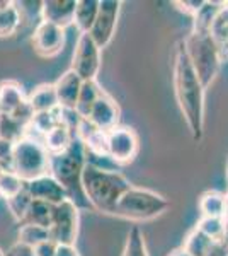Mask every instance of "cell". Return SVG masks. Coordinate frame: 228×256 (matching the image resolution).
<instances>
[{
    "label": "cell",
    "mask_w": 228,
    "mask_h": 256,
    "mask_svg": "<svg viewBox=\"0 0 228 256\" xmlns=\"http://www.w3.org/2000/svg\"><path fill=\"white\" fill-rule=\"evenodd\" d=\"M172 84L177 106L194 142L205 137V94L206 88L191 65L184 40H179L172 50Z\"/></svg>",
    "instance_id": "6da1fadb"
},
{
    "label": "cell",
    "mask_w": 228,
    "mask_h": 256,
    "mask_svg": "<svg viewBox=\"0 0 228 256\" xmlns=\"http://www.w3.org/2000/svg\"><path fill=\"white\" fill-rule=\"evenodd\" d=\"M80 186L87 202L97 212L113 216L118 202L133 184L121 172L101 168L94 162H87L82 171Z\"/></svg>",
    "instance_id": "7a4b0ae2"
},
{
    "label": "cell",
    "mask_w": 228,
    "mask_h": 256,
    "mask_svg": "<svg viewBox=\"0 0 228 256\" xmlns=\"http://www.w3.org/2000/svg\"><path fill=\"white\" fill-rule=\"evenodd\" d=\"M169 200L148 188L131 186L116 205L113 216L131 222H147L167 212Z\"/></svg>",
    "instance_id": "3957f363"
},
{
    "label": "cell",
    "mask_w": 228,
    "mask_h": 256,
    "mask_svg": "<svg viewBox=\"0 0 228 256\" xmlns=\"http://www.w3.org/2000/svg\"><path fill=\"white\" fill-rule=\"evenodd\" d=\"M184 44L191 60V65L196 70L203 86L208 89L215 82V79H217L220 67L223 64L213 36H211V32L191 31V34L184 38Z\"/></svg>",
    "instance_id": "277c9868"
},
{
    "label": "cell",
    "mask_w": 228,
    "mask_h": 256,
    "mask_svg": "<svg viewBox=\"0 0 228 256\" xmlns=\"http://www.w3.org/2000/svg\"><path fill=\"white\" fill-rule=\"evenodd\" d=\"M49 162H51V156L46 150V147L43 146L41 138H36L27 134V137L15 144L12 171L24 183H31L41 176L49 174Z\"/></svg>",
    "instance_id": "5b68a950"
},
{
    "label": "cell",
    "mask_w": 228,
    "mask_h": 256,
    "mask_svg": "<svg viewBox=\"0 0 228 256\" xmlns=\"http://www.w3.org/2000/svg\"><path fill=\"white\" fill-rule=\"evenodd\" d=\"M87 150L84 144L78 138L73 140V144L61 154L51 156L49 162V174H51L58 183H61L67 188L68 193H72L77 186H80L82 171H84L87 160ZM82 188V186H80Z\"/></svg>",
    "instance_id": "8992f818"
},
{
    "label": "cell",
    "mask_w": 228,
    "mask_h": 256,
    "mask_svg": "<svg viewBox=\"0 0 228 256\" xmlns=\"http://www.w3.org/2000/svg\"><path fill=\"white\" fill-rule=\"evenodd\" d=\"M78 224H80L78 207L72 198H67L65 202L55 205L51 227H49L51 241L61 246H75L78 238Z\"/></svg>",
    "instance_id": "52a82bcc"
},
{
    "label": "cell",
    "mask_w": 228,
    "mask_h": 256,
    "mask_svg": "<svg viewBox=\"0 0 228 256\" xmlns=\"http://www.w3.org/2000/svg\"><path fill=\"white\" fill-rule=\"evenodd\" d=\"M70 68L84 82L97 80L99 70H101V48L95 44L89 32L78 36Z\"/></svg>",
    "instance_id": "ba28073f"
},
{
    "label": "cell",
    "mask_w": 228,
    "mask_h": 256,
    "mask_svg": "<svg viewBox=\"0 0 228 256\" xmlns=\"http://www.w3.org/2000/svg\"><path fill=\"white\" fill-rule=\"evenodd\" d=\"M140 152V138L130 126H116L107 137V159L119 166L131 164Z\"/></svg>",
    "instance_id": "9c48e42d"
},
{
    "label": "cell",
    "mask_w": 228,
    "mask_h": 256,
    "mask_svg": "<svg viewBox=\"0 0 228 256\" xmlns=\"http://www.w3.org/2000/svg\"><path fill=\"white\" fill-rule=\"evenodd\" d=\"M121 6H123L121 0H101L97 19H95L92 30L89 32L92 36V40L95 41V44L101 50L106 48L114 38Z\"/></svg>",
    "instance_id": "30bf717a"
},
{
    "label": "cell",
    "mask_w": 228,
    "mask_h": 256,
    "mask_svg": "<svg viewBox=\"0 0 228 256\" xmlns=\"http://www.w3.org/2000/svg\"><path fill=\"white\" fill-rule=\"evenodd\" d=\"M32 48L43 58H51L65 46V30L55 26V24L39 20L32 34Z\"/></svg>",
    "instance_id": "8fae6325"
},
{
    "label": "cell",
    "mask_w": 228,
    "mask_h": 256,
    "mask_svg": "<svg viewBox=\"0 0 228 256\" xmlns=\"http://www.w3.org/2000/svg\"><path fill=\"white\" fill-rule=\"evenodd\" d=\"M119 118H121V110H119L118 102L107 92H102V96L97 99V102L94 104V108L90 110V114L87 118V122L90 125H94L97 130L107 132L114 130L116 126H119Z\"/></svg>",
    "instance_id": "7c38bea8"
},
{
    "label": "cell",
    "mask_w": 228,
    "mask_h": 256,
    "mask_svg": "<svg viewBox=\"0 0 228 256\" xmlns=\"http://www.w3.org/2000/svg\"><path fill=\"white\" fill-rule=\"evenodd\" d=\"M26 188L29 195L32 196V200H41L51 205H58L67 200V198H70L67 188L61 183H58L51 174L41 176L38 180L31 181V183L26 184Z\"/></svg>",
    "instance_id": "4fadbf2b"
},
{
    "label": "cell",
    "mask_w": 228,
    "mask_h": 256,
    "mask_svg": "<svg viewBox=\"0 0 228 256\" xmlns=\"http://www.w3.org/2000/svg\"><path fill=\"white\" fill-rule=\"evenodd\" d=\"M82 86H84V80L72 68H68L67 72L58 77V80L55 82V89L61 110L68 111V113H75Z\"/></svg>",
    "instance_id": "5bb4252c"
},
{
    "label": "cell",
    "mask_w": 228,
    "mask_h": 256,
    "mask_svg": "<svg viewBox=\"0 0 228 256\" xmlns=\"http://www.w3.org/2000/svg\"><path fill=\"white\" fill-rule=\"evenodd\" d=\"M75 10L77 0H44L41 20L65 30L75 24Z\"/></svg>",
    "instance_id": "9a60e30c"
},
{
    "label": "cell",
    "mask_w": 228,
    "mask_h": 256,
    "mask_svg": "<svg viewBox=\"0 0 228 256\" xmlns=\"http://www.w3.org/2000/svg\"><path fill=\"white\" fill-rule=\"evenodd\" d=\"M75 138H77V135H75V132H73L72 123H70L67 118H63L55 128H51L46 135H43L41 142L46 147L49 156H56L67 150Z\"/></svg>",
    "instance_id": "2e32d148"
},
{
    "label": "cell",
    "mask_w": 228,
    "mask_h": 256,
    "mask_svg": "<svg viewBox=\"0 0 228 256\" xmlns=\"http://www.w3.org/2000/svg\"><path fill=\"white\" fill-rule=\"evenodd\" d=\"M27 101L31 104L32 111H34V114L51 113V111H56L60 108L55 84H39L38 88L31 90V94L27 96Z\"/></svg>",
    "instance_id": "e0dca14e"
},
{
    "label": "cell",
    "mask_w": 228,
    "mask_h": 256,
    "mask_svg": "<svg viewBox=\"0 0 228 256\" xmlns=\"http://www.w3.org/2000/svg\"><path fill=\"white\" fill-rule=\"evenodd\" d=\"M27 104L22 88L14 80H5L0 84V113L15 114L22 106Z\"/></svg>",
    "instance_id": "ac0fdd59"
},
{
    "label": "cell",
    "mask_w": 228,
    "mask_h": 256,
    "mask_svg": "<svg viewBox=\"0 0 228 256\" xmlns=\"http://www.w3.org/2000/svg\"><path fill=\"white\" fill-rule=\"evenodd\" d=\"M227 205L228 196L227 193L218 192V190H208L198 200V208L201 212V217H227Z\"/></svg>",
    "instance_id": "d6986e66"
},
{
    "label": "cell",
    "mask_w": 228,
    "mask_h": 256,
    "mask_svg": "<svg viewBox=\"0 0 228 256\" xmlns=\"http://www.w3.org/2000/svg\"><path fill=\"white\" fill-rule=\"evenodd\" d=\"M225 2H205L200 12L193 18V31L194 32H211L218 16L225 9Z\"/></svg>",
    "instance_id": "ffe728a7"
},
{
    "label": "cell",
    "mask_w": 228,
    "mask_h": 256,
    "mask_svg": "<svg viewBox=\"0 0 228 256\" xmlns=\"http://www.w3.org/2000/svg\"><path fill=\"white\" fill-rule=\"evenodd\" d=\"M99 6H101V0H77L75 28L80 34L90 32L92 30L99 14Z\"/></svg>",
    "instance_id": "44dd1931"
},
{
    "label": "cell",
    "mask_w": 228,
    "mask_h": 256,
    "mask_svg": "<svg viewBox=\"0 0 228 256\" xmlns=\"http://www.w3.org/2000/svg\"><path fill=\"white\" fill-rule=\"evenodd\" d=\"M104 90L101 89V86L97 84V80H87L82 86L80 96H78L77 101V108H75V114L80 120H87L90 114V110L94 108V104L97 102V99L102 96Z\"/></svg>",
    "instance_id": "7402d4cb"
},
{
    "label": "cell",
    "mask_w": 228,
    "mask_h": 256,
    "mask_svg": "<svg viewBox=\"0 0 228 256\" xmlns=\"http://www.w3.org/2000/svg\"><path fill=\"white\" fill-rule=\"evenodd\" d=\"M29 134V125L22 123L12 114L0 113V140L17 144Z\"/></svg>",
    "instance_id": "603a6c76"
},
{
    "label": "cell",
    "mask_w": 228,
    "mask_h": 256,
    "mask_svg": "<svg viewBox=\"0 0 228 256\" xmlns=\"http://www.w3.org/2000/svg\"><path fill=\"white\" fill-rule=\"evenodd\" d=\"M215 241H218V239H211L206 234H203L198 227H194L188 232L181 248L191 256H210Z\"/></svg>",
    "instance_id": "cb8c5ba5"
},
{
    "label": "cell",
    "mask_w": 228,
    "mask_h": 256,
    "mask_svg": "<svg viewBox=\"0 0 228 256\" xmlns=\"http://www.w3.org/2000/svg\"><path fill=\"white\" fill-rule=\"evenodd\" d=\"M53 212H55V205L41 200H32L31 207H29L26 217L20 224H34L49 229L53 220Z\"/></svg>",
    "instance_id": "d4e9b609"
},
{
    "label": "cell",
    "mask_w": 228,
    "mask_h": 256,
    "mask_svg": "<svg viewBox=\"0 0 228 256\" xmlns=\"http://www.w3.org/2000/svg\"><path fill=\"white\" fill-rule=\"evenodd\" d=\"M49 239H51V234H49V229H46V227L34 224H20L19 227L17 241L31 248H36L41 242L49 241Z\"/></svg>",
    "instance_id": "484cf974"
},
{
    "label": "cell",
    "mask_w": 228,
    "mask_h": 256,
    "mask_svg": "<svg viewBox=\"0 0 228 256\" xmlns=\"http://www.w3.org/2000/svg\"><path fill=\"white\" fill-rule=\"evenodd\" d=\"M22 18L20 12L15 6V2H12L9 7L0 9V38H9L19 30Z\"/></svg>",
    "instance_id": "4316f807"
},
{
    "label": "cell",
    "mask_w": 228,
    "mask_h": 256,
    "mask_svg": "<svg viewBox=\"0 0 228 256\" xmlns=\"http://www.w3.org/2000/svg\"><path fill=\"white\" fill-rule=\"evenodd\" d=\"M121 256H150L147 241H145V236L138 226L131 227L130 232H128Z\"/></svg>",
    "instance_id": "83f0119b"
},
{
    "label": "cell",
    "mask_w": 228,
    "mask_h": 256,
    "mask_svg": "<svg viewBox=\"0 0 228 256\" xmlns=\"http://www.w3.org/2000/svg\"><path fill=\"white\" fill-rule=\"evenodd\" d=\"M26 184L27 183H24L14 171H5L0 176V196L3 200H9V198L19 195L26 188Z\"/></svg>",
    "instance_id": "f1b7e54d"
},
{
    "label": "cell",
    "mask_w": 228,
    "mask_h": 256,
    "mask_svg": "<svg viewBox=\"0 0 228 256\" xmlns=\"http://www.w3.org/2000/svg\"><path fill=\"white\" fill-rule=\"evenodd\" d=\"M198 229L203 234H206L211 239H225V230H227V218H218V217H201L196 224Z\"/></svg>",
    "instance_id": "f546056e"
},
{
    "label": "cell",
    "mask_w": 228,
    "mask_h": 256,
    "mask_svg": "<svg viewBox=\"0 0 228 256\" xmlns=\"http://www.w3.org/2000/svg\"><path fill=\"white\" fill-rule=\"evenodd\" d=\"M5 204H7V208L10 210L12 217H14L15 220L22 222L24 217H26L29 207H31V204H32V196L29 195L27 188H24L19 195H15V196L9 198V200H5Z\"/></svg>",
    "instance_id": "4dcf8cb0"
},
{
    "label": "cell",
    "mask_w": 228,
    "mask_h": 256,
    "mask_svg": "<svg viewBox=\"0 0 228 256\" xmlns=\"http://www.w3.org/2000/svg\"><path fill=\"white\" fill-rule=\"evenodd\" d=\"M15 6H17L22 20H32L34 18L41 19L43 2H15Z\"/></svg>",
    "instance_id": "1f68e13d"
},
{
    "label": "cell",
    "mask_w": 228,
    "mask_h": 256,
    "mask_svg": "<svg viewBox=\"0 0 228 256\" xmlns=\"http://www.w3.org/2000/svg\"><path fill=\"white\" fill-rule=\"evenodd\" d=\"M14 150L15 144L0 140V168L5 171H12L14 168Z\"/></svg>",
    "instance_id": "d6a6232c"
},
{
    "label": "cell",
    "mask_w": 228,
    "mask_h": 256,
    "mask_svg": "<svg viewBox=\"0 0 228 256\" xmlns=\"http://www.w3.org/2000/svg\"><path fill=\"white\" fill-rule=\"evenodd\" d=\"M174 6H176L181 12H184V14L194 18V16L200 12L201 7L205 6V0H179V2H174Z\"/></svg>",
    "instance_id": "836d02e7"
},
{
    "label": "cell",
    "mask_w": 228,
    "mask_h": 256,
    "mask_svg": "<svg viewBox=\"0 0 228 256\" xmlns=\"http://www.w3.org/2000/svg\"><path fill=\"white\" fill-rule=\"evenodd\" d=\"M5 256H36V253H34V248L17 241L5 251Z\"/></svg>",
    "instance_id": "e575fe53"
},
{
    "label": "cell",
    "mask_w": 228,
    "mask_h": 256,
    "mask_svg": "<svg viewBox=\"0 0 228 256\" xmlns=\"http://www.w3.org/2000/svg\"><path fill=\"white\" fill-rule=\"evenodd\" d=\"M56 250H58V244L49 239V241H44L36 246L34 253H36V256H56Z\"/></svg>",
    "instance_id": "d590c367"
},
{
    "label": "cell",
    "mask_w": 228,
    "mask_h": 256,
    "mask_svg": "<svg viewBox=\"0 0 228 256\" xmlns=\"http://www.w3.org/2000/svg\"><path fill=\"white\" fill-rule=\"evenodd\" d=\"M56 256H80V254H78L75 246H61V244H58Z\"/></svg>",
    "instance_id": "8d00e7d4"
},
{
    "label": "cell",
    "mask_w": 228,
    "mask_h": 256,
    "mask_svg": "<svg viewBox=\"0 0 228 256\" xmlns=\"http://www.w3.org/2000/svg\"><path fill=\"white\" fill-rule=\"evenodd\" d=\"M167 256H191V254H188L182 248H179V250H174L172 253H169Z\"/></svg>",
    "instance_id": "74e56055"
},
{
    "label": "cell",
    "mask_w": 228,
    "mask_h": 256,
    "mask_svg": "<svg viewBox=\"0 0 228 256\" xmlns=\"http://www.w3.org/2000/svg\"><path fill=\"white\" fill-rule=\"evenodd\" d=\"M223 241L227 242V246H228V218H227V230H225V239Z\"/></svg>",
    "instance_id": "f35d334b"
},
{
    "label": "cell",
    "mask_w": 228,
    "mask_h": 256,
    "mask_svg": "<svg viewBox=\"0 0 228 256\" xmlns=\"http://www.w3.org/2000/svg\"><path fill=\"white\" fill-rule=\"evenodd\" d=\"M3 172H5V169H2V168H0V176H2Z\"/></svg>",
    "instance_id": "ab89813d"
},
{
    "label": "cell",
    "mask_w": 228,
    "mask_h": 256,
    "mask_svg": "<svg viewBox=\"0 0 228 256\" xmlns=\"http://www.w3.org/2000/svg\"><path fill=\"white\" fill-rule=\"evenodd\" d=\"M0 256H5V251H2V250H0Z\"/></svg>",
    "instance_id": "60d3db41"
}]
</instances>
